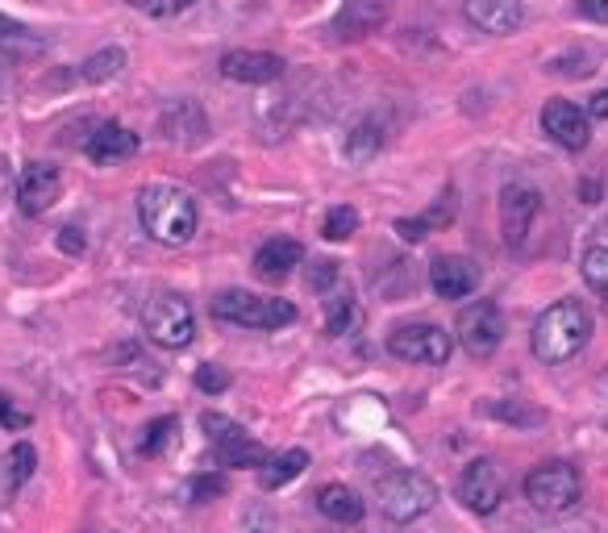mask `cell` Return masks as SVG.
Listing matches in <instances>:
<instances>
[{"label":"cell","instance_id":"obj_37","mask_svg":"<svg viewBox=\"0 0 608 533\" xmlns=\"http://www.w3.org/2000/svg\"><path fill=\"white\" fill-rule=\"evenodd\" d=\"M579 13L588 21H608V0H579Z\"/></svg>","mask_w":608,"mask_h":533},{"label":"cell","instance_id":"obj_20","mask_svg":"<svg viewBox=\"0 0 608 533\" xmlns=\"http://www.w3.org/2000/svg\"><path fill=\"white\" fill-rule=\"evenodd\" d=\"M301 259H304V247L296 238H271V242H263V247L254 250V271L263 280H271V284H280V280L292 275V266H301Z\"/></svg>","mask_w":608,"mask_h":533},{"label":"cell","instance_id":"obj_10","mask_svg":"<svg viewBox=\"0 0 608 533\" xmlns=\"http://www.w3.org/2000/svg\"><path fill=\"white\" fill-rule=\"evenodd\" d=\"M455 496L471 509V513L488 516L500 509V500H504V483L496 476V467L488 458H476V463H467L463 467V476L455 483Z\"/></svg>","mask_w":608,"mask_h":533},{"label":"cell","instance_id":"obj_2","mask_svg":"<svg viewBox=\"0 0 608 533\" xmlns=\"http://www.w3.org/2000/svg\"><path fill=\"white\" fill-rule=\"evenodd\" d=\"M591 338V313L579 301H558L551 305L538 322H533L530 346L533 359L546 362V367H558V362H571Z\"/></svg>","mask_w":608,"mask_h":533},{"label":"cell","instance_id":"obj_24","mask_svg":"<svg viewBox=\"0 0 608 533\" xmlns=\"http://www.w3.org/2000/svg\"><path fill=\"white\" fill-rule=\"evenodd\" d=\"M34 467H39V450L30 442H18L9 450V458H4V483H9V492H18L21 483L34 476Z\"/></svg>","mask_w":608,"mask_h":533},{"label":"cell","instance_id":"obj_38","mask_svg":"<svg viewBox=\"0 0 608 533\" xmlns=\"http://www.w3.org/2000/svg\"><path fill=\"white\" fill-rule=\"evenodd\" d=\"M584 113H588V117H608V88H605V93H596V96H591V100H588V109H584Z\"/></svg>","mask_w":608,"mask_h":533},{"label":"cell","instance_id":"obj_31","mask_svg":"<svg viewBox=\"0 0 608 533\" xmlns=\"http://www.w3.org/2000/svg\"><path fill=\"white\" fill-rule=\"evenodd\" d=\"M196 388H200V392H213V396H217V392H226V388H229V376L221 371V367H213V362H205V367H196Z\"/></svg>","mask_w":608,"mask_h":533},{"label":"cell","instance_id":"obj_36","mask_svg":"<svg viewBox=\"0 0 608 533\" xmlns=\"http://www.w3.org/2000/svg\"><path fill=\"white\" fill-rule=\"evenodd\" d=\"M58 247L67 250V254H84V233L76 226L58 229Z\"/></svg>","mask_w":608,"mask_h":533},{"label":"cell","instance_id":"obj_3","mask_svg":"<svg viewBox=\"0 0 608 533\" xmlns=\"http://www.w3.org/2000/svg\"><path fill=\"white\" fill-rule=\"evenodd\" d=\"M213 317L226 325H242V329H284V325L296 322V305L275 301V296H259L247 287H226L213 296Z\"/></svg>","mask_w":608,"mask_h":533},{"label":"cell","instance_id":"obj_13","mask_svg":"<svg viewBox=\"0 0 608 533\" xmlns=\"http://www.w3.org/2000/svg\"><path fill=\"white\" fill-rule=\"evenodd\" d=\"M538 213H542V196L533 188H525V184L504 188V196H500V221H504V242L509 247H525Z\"/></svg>","mask_w":608,"mask_h":533},{"label":"cell","instance_id":"obj_6","mask_svg":"<svg viewBox=\"0 0 608 533\" xmlns=\"http://www.w3.org/2000/svg\"><path fill=\"white\" fill-rule=\"evenodd\" d=\"M376 500H380V513L388 521H417L437 504V483L421 471H392V476L380 479L376 488Z\"/></svg>","mask_w":608,"mask_h":533},{"label":"cell","instance_id":"obj_15","mask_svg":"<svg viewBox=\"0 0 608 533\" xmlns=\"http://www.w3.org/2000/svg\"><path fill=\"white\" fill-rule=\"evenodd\" d=\"M430 284L442 301H463L479 287V266L467 254H442L430 266Z\"/></svg>","mask_w":608,"mask_h":533},{"label":"cell","instance_id":"obj_14","mask_svg":"<svg viewBox=\"0 0 608 533\" xmlns=\"http://www.w3.org/2000/svg\"><path fill=\"white\" fill-rule=\"evenodd\" d=\"M58 192H63L58 167H51V163H30L18 180V209L25 217H42L58 200Z\"/></svg>","mask_w":608,"mask_h":533},{"label":"cell","instance_id":"obj_28","mask_svg":"<svg viewBox=\"0 0 608 533\" xmlns=\"http://www.w3.org/2000/svg\"><path fill=\"white\" fill-rule=\"evenodd\" d=\"M355 229H359V209H350V205H334V209L325 213L322 233L329 238V242H346Z\"/></svg>","mask_w":608,"mask_h":533},{"label":"cell","instance_id":"obj_8","mask_svg":"<svg viewBox=\"0 0 608 533\" xmlns=\"http://www.w3.org/2000/svg\"><path fill=\"white\" fill-rule=\"evenodd\" d=\"M200 425H205V434L213 442V458L221 467H263L267 463V450L250 438L238 421L221 417V413H205Z\"/></svg>","mask_w":608,"mask_h":533},{"label":"cell","instance_id":"obj_22","mask_svg":"<svg viewBox=\"0 0 608 533\" xmlns=\"http://www.w3.org/2000/svg\"><path fill=\"white\" fill-rule=\"evenodd\" d=\"M304 467H308V455L304 450H284V455L267 458L263 467H259V483H263L267 492H280L296 476H304Z\"/></svg>","mask_w":608,"mask_h":533},{"label":"cell","instance_id":"obj_40","mask_svg":"<svg viewBox=\"0 0 608 533\" xmlns=\"http://www.w3.org/2000/svg\"><path fill=\"white\" fill-rule=\"evenodd\" d=\"M175 9H188V4H196V0H172Z\"/></svg>","mask_w":608,"mask_h":533},{"label":"cell","instance_id":"obj_1","mask_svg":"<svg viewBox=\"0 0 608 533\" xmlns=\"http://www.w3.org/2000/svg\"><path fill=\"white\" fill-rule=\"evenodd\" d=\"M138 221L159 247H188L196 233V200L175 184H146L138 192Z\"/></svg>","mask_w":608,"mask_h":533},{"label":"cell","instance_id":"obj_11","mask_svg":"<svg viewBox=\"0 0 608 533\" xmlns=\"http://www.w3.org/2000/svg\"><path fill=\"white\" fill-rule=\"evenodd\" d=\"M542 130L551 133L563 151H584L591 142V117L579 105H571V100H546Z\"/></svg>","mask_w":608,"mask_h":533},{"label":"cell","instance_id":"obj_18","mask_svg":"<svg viewBox=\"0 0 608 533\" xmlns=\"http://www.w3.org/2000/svg\"><path fill=\"white\" fill-rule=\"evenodd\" d=\"M159 133L175 142V146H196V142H205V133H209V121L200 113V105L196 100H175L163 109L159 117Z\"/></svg>","mask_w":608,"mask_h":533},{"label":"cell","instance_id":"obj_17","mask_svg":"<svg viewBox=\"0 0 608 533\" xmlns=\"http://www.w3.org/2000/svg\"><path fill=\"white\" fill-rule=\"evenodd\" d=\"M284 58L267 55V51H229L221 55V76L234 84H271L284 76Z\"/></svg>","mask_w":608,"mask_h":533},{"label":"cell","instance_id":"obj_26","mask_svg":"<svg viewBox=\"0 0 608 533\" xmlns=\"http://www.w3.org/2000/svg\"><path fill=\"white\" fill-rule=\"evenodd\" d=\"M380 130L371 121H362V126H355V133H346V159L350 163H371L380 154Z\"/></svg>","mask_w":608,"mask_h":533},{"label":"cell","instance_id":"obj_39","mask_svg":"<svg viewBox=\"0 0 608 533\" xmlns=\"http://www.w3.org/2000/svg\"><path fill=\"white\" fill-rule=\"evenodd\" d=\"M9 188H13V172H9V159L0 154V200L9 196Z\"/></svg>","mask_w":608,"mask_h":533},{"label":"cell","instance_id":"obj_27","mask_svg":"<svg viewBox=\"0 0 608 533\" xmlns=\"http://www.w3.org/2000/svg\"><path fill=\"white\" fill-rule=\"evenodd\" d=\"M584 280L588 287L608 305V247H591L584 254Z\"/></svg>","mask_w":608,"mask_h":533},{"label":"cell","instance_id":"obj_19","mask_svg":"<svg viewBox=\"0 0 608 533\" xmlns=\"http://www.w3.org/2000/svg\"><path fill=\"white\" fill-rule=\"evenodd\" d=\"M467 21L484 34L504 39V34L521 30L525 9H521V0H467Z\"/></svg>","mask_w":608,"mask_h":533},{"label":"cell","instance_id":"obj_30","mask_svg":"<svg viewBox=\"0 0 608 533\" xmlns=\"http://www.w3.org/2000/svg\"><path fill=\"white\" fill-rule=\"evenodd\" d=\"M488 413H492V417H500V421H513V425H525V429L546 421V413H538V409H525V404H517V400H513V404H492Z\"/></svg>","mask_w":608,"mask_h":533},{"label":"cell","instance_id":"obj_5","mask_svg":"<svg viewBox=\"0 0 608 533\" xmlns=\"http://www.w3.org/2000/svg\"><path fill=\"white\" fill-rule=\"evenodd\" d=\"M584 496V479L571 467L567 458H551V463H538L530 476H525V500L542 513H567L579 504Z\"/></svg>","mask_w":608,"mask_h":533},{"label":"cell","instance_id":"obj_4","mask_svg":"<svg viewBox=\"0 0 608 533\" xmlns=\"http://www.w3.org/2000/svg\"><path fill=\"white\" fill-rule=\"evenodd\" d=\"M142 329L154 346L163 350H184L196 338V317L192 305L180 292H154L151 301L142 305Z\"/></svg>","mask_w":608,"mask_h":533},{"label":"cell","instance_id":"obj_35","mask_svg":"<svg viewBox=\"0 0 608 533\" xmlns=\"http://www.w3.org/2000/svg\"><path fill=\"white\" fill-rule=\"evenodd\" d=\"M30 39H34V34H30L21 21H13V18H4V13H0V42H30Z\"/></svg>","mask_w":608,"mask_h":533},{"label":"cell","instance_id":"obj_12","mask_svg":"<svg viewBox=\"0 0 608 533\" xmlns=\"http://www.w3.org/2000/svg\"><path fill=\"white\" fill-rule=\"evenodd\" d=\"M392 13V0H343V9L334 13V39L338 42H359L371 39Z\"/></svg>","mask_w":608,"mask_h":533},{"label":"cell","instance_id":"obj_21","mask_svg":"<svg viewBox=\"0 0 608 533\" xmlns=\"http://www.w3.org/2000/svg\"><path fill=\"white\" fill-rule=\"evenodd\" d=\"M317 509H322L329 521H338V525H355V521H362V513H367L362 496L355 492V488H346V483H325L322 492H317Z\"/></svg>","mask_w":608,"mask_h":533},{"label":"cell","instance_id":"obj_25","mask_svg":"<svg viewBox=\"0 0 608 533\" xmlns=\"http://www.w3.org/2000/svg\"><path fill=\"white\" fill-rule=\"evenodd\" d=\"M355 322H359V305H355L350 292H338V296L325 301V329H329L334 338H343L346 329H355Z\"/></svg>","mask_w":608,"mask_h":533},{"label":"cell","instance_id":"obj_29","mask_svg":"<svg viewBox=\"0 0 608 533\" xmlns=\"http://www.w3.org/2000/svg\"><path fill=\"white\" fill-rule=\"evenodd\" d=\"M175 429H180V421H175V417H159V421H151V425H146V438H142V446H138V450L154 458L159 450H163V446H167V442H172Z\"/></svg>","mask_w":608,"mask_h":533},{"label":"cell","instance_id":"obj_9","mask_svg":"<svg viewBox=\"0 0 608 533\" xmlns=\"http://www.w3.org/2000/svg\"><path fill=\"white\" fill-rule=\"evenodd\" d=\"M455 338L463 342V350L471 359H492L496 350H500V342H504V317H500V308L492 301L467 305L455 322Z\"/></svg>","mask_w":608,"mask_h":533},{"label":"cell","instance_id":"obj_16","mask_svg":"<svg viewBox=\"0 0 608 533\" xmlns=\"http://www.w3.org/2000/svg\"><path fill=\"white\" fill-rule=\"evenodd\" d=\"M84 154L93 159L96 167H113V163H126L138 154V133L126 130V126H117V121H105V126H96L88 133V142H84Z\"/></svg>","mask_w":608,"mask_h":533},{"label":"cell","instance_id":"obj_7","mask_svg":"<svg viewBox=\"0 0 608 533\" xmlns=\"http://www.w3.org/2000/svg\"><path fill=\"white\" fill-rule=\"evenodd\" d=\"M388 350L400 362H425V367H442L455 350V338L434 322H413V325H397L388 334Z\"/></svg>","mask_w":608,"mask_h":533},{"label":"cell","instance_id":"obj_23","mask_svg":"<svg viewBox=\"0 0 608 533\" xmlns=\"http://www.w3.org/2000/svg\"><path fill=\"white\" fill-rule=\"evenodd\" d=\"M121 67H126V51H121V46H105V51H96L93 58H84L79 79H84V84H105V79L121 76Z\"/></svg>","mask_w":608,"mask_h":533},{"label":"cell","instance_id":"obj_32","mask_svg":"<svg viewBox=\"0 0 608 533\" xmlns=\"http://www.w3.org/2000/svg\"><path fill=\"white\" fill-rule=\"evenodd\" d=\"M338 280V263L334 259H317V263L308 266V287H317V292H325V287Z\"/></svg>","mask_w":608,"mask_h":533},{"label":"cell","instance_id":"obj_33","mask_svg":"<svg viewBox=\"0 0 608 533\" xmlns=\"http://www.w3.org/2000/svg\"><path fill=\"white\" fill-rule=\"evenodd\" d=\"M226 492V476H196L192 479V500H213V496H221Z\"/></svg>","mask_w":608,"mask_h":533},{"label":"cell","instance_id":"obj_34","mask_svg":"<svg viewBox=\"0 0 608 533\" xmlns=\"http://www.w3.org/2000/svg\"><path fill=\"white\" fill-rule=\"evenodd\" d=\"M0 425H4V429H30V413H21L4 392H0Z\"/></svg>","mask_w":608,"mask_h":533}]
</instances>
